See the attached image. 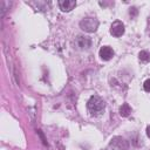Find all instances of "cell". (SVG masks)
Masks as SVG:
<instances>
[{
  "instance_id": "obj_1",
  "label": "cell",
  "mask_w": 150,
  "mask_h": 150,
  "mask_svg": "<svg viewBox=\"0 0 150 150\" xmlns=\"http://www.w3.org/2000/svg\"><path fill=\"white\" fill-rule=\"evenodd\" d=\"M104 107H105L104 101H103L100 96H96V95L91 96V97L88 100V102H87V108H88V110L90 111V114H93V115H98V114H101V112L104 110Z\"/></svg>"
},
{
  "instance_id": "obj_2",
  "label": "cell",
  "mask_w": 150,
  "mask_h": 150,
  "mask_svg": "<svg viewBox=\"0 0 150 150\" xmlns=\"http://www.w3.org/2000/svg\"><path fill=\"white\" fill-rule=\"evenodd\" d=\"M80 27L84 30V32H88V33H91V32H95L98 27V20L95 19V18H84L81 20L80 22Z\"/></svg>"
},
{
  "instance_id": "obj_3",
  "label": "cell",
  "mask_w": 150,
  "mask_h": 150,
  "mask_svg": "<svg viewBox=\"0 0 150 150\" xmlns=\"http://www.w3.org/2000/svg\"><path fill=\"white\" fill-rule=\"evenodd\" d=\"M108 150H128V143L122 137H114Z\"/></svg>"
},
{
  "instance_id": "obj_4",
  "label": "cell",
  "mask_w": 150,
  "mask_h": 150,
  "mask_svg": "<svg viewBox=\"0 0 150 150\" xmlns=\"http://www.w3.org/2000/svg\"><path fill=\"white\" fill-rule=\"evenodd\" d=\"M110 33H111V35H114L116 38L122 36L123 33H124V25H123V22H121L120 20L112 22V25L110 27Z\"/></svg>"
},
{
  "instance_id": "obj_5",
  "label": "cell",
  "mask_w": 150,
  "mask_h": 150,
  "mask_svg": "<svg viewBox=\"0 0 150 150\" xmlns=\"http://www.w3.org/2000/svg\"><path fill=\"white\" fill-rule=\"evenodd\" d=\"M114 56V50L112 48H110L109 46H103L101 49H100V57L104 61H108L110 60L111 57Z\"/></svg>"
},
{
  "instance_id": "obj_6",
  "label": "cell",
  "mask_w": 150,
  "mask_h": 150,
  "mask_svg": "<svg viewBox=\"0 0 150 150\" xmlns=\"http://www.w3.org/2000/svg\"><path fill=\"white\" fill-rule=\"evenodd\" d=\"M59 6L63 12H69L76 6V2L74 0H61L59 1Z\"/></svg>"
},
{
  "instance_id": "obj_7",
  "label": "cell",
  "mask_w": 150,
  "mask_h": 150,
  "mask_svg": "<svg viewBox=\"0 0 150 150\" xmlns=\"http://www.w3.org/2000/svg\"><path fill=\"white\" fill-rule=\"evenodd\" d=\"M130 112H131L130 105H129L128 103H123V104L121 105V108H120V115H121L122 117H127V116L130 115Z\"/></svg>"
},
{
  "instance_id": "obj_8",
  "label": "cell",
  "mask_w": 150,
  "mask_h": 150,
  "mask_svg": "<svg viewBox=\"0 0 150 150\" xmlns=\"http://www.w3.org/2000/svg\"><path fill=\"white\" fill-rule=\"evenodd\" d=\"M77 43H79V46L81 47V48H88L89 46H90V40L88 39V38H83V36H79V39H77Z\"/></svg>"
},
{
  "instance_id": "obj_9",
  "label": "cell",
  "mask_w": 150,
  "mask_h": 150,
  "mask_svg": "<svg viewBox=\"0 0 150 150\" xmlns=\"http://www.w3.org/2000/svg\"><path fill=\"white\" fill-rule=\"evenodd\" d=\"M138 56H139V60L143 61V62H149V61H150V54H149L146 50H142V52H139Z\"/></svg>"
},
{
  "instance_id": "obj_10",
  "label": "cell",
  "mask_w": 150,
  "mask_h": 150,
  "mask_svg": "<svg viewBox=\"0 0 150 150\" xmlns=\"http://www.w3.org/2000/svg\"><path fill=\"white\" fill-rule=\"evenodd\" d=\"M143 88H144L145 91L150 93V79L145 80V82H144V84H143Z\"/></svg>"
},
{
  "instance_id": "obj_11",
  "label": "cell",
  "mask_w": 150,
  "mask_h": 150,
  "mask_svg": "<svg viewBox=\"0 0 150 150\" xmlns=\"http://www.w3.org/2000/svg\"><path fill=\"white\" fill-rule=\"evenodd\" d=\"M146 135H148V137L150 138V125L146 127Z\"/></svg>"
}]
</instances>
